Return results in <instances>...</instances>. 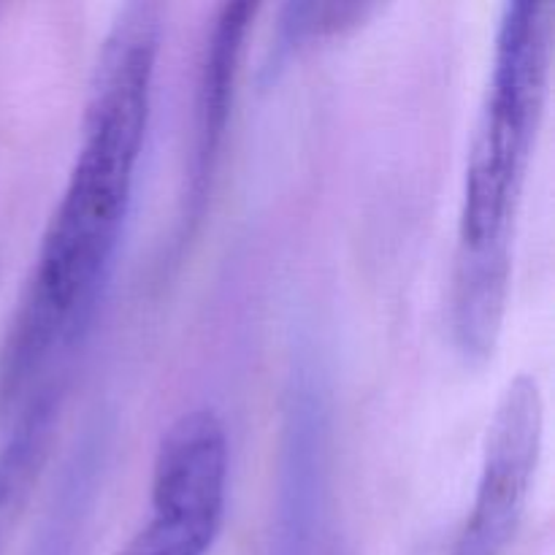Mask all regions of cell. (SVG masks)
<instances>
[{
    "instance_id": "cell-1",
    "label": "cell",
    "mask_w": 555,
    "mask_h": 555,
    "mask_svg": "<svg viewBox=\"0 0 555 555\" xmlns=\"http://www.w3.org/2000/svg\"><path fill=\"white\" fill-rule=\"evenodd\" d=\"M160 36V5L128 3L103 38L81 144L0 347V410L14 406L43 363L79 336L106 285L144 150Z\"/></svg>"
},
{
    "instance_id": "cell-2",
    "label": "cell",
    "mask_w": 555,
    "mask_h": 555,
    "mask_svg": "<svg viewBox=\"0 0 555 555\" xmlns=\"http://www.w3.org/2000/svg\"><path fill=\"white\" fill-rule=\"evenodd\" d=\"M553 49V3L504 5L491 79L466 157L450 298L455 347L475 366L493 358L504 328L515 222L545 119Z\"/></svg>"
},
{
    "instance_id": "cell-3",
    "label": "cell",
    "mask_w": 555,
    "mask_h": 555,
    "mask_svg": "<svg viewBox=\"0 0 555 555\" xmlns=\"http://www.w3.org/2000/svg\"><path fill=\"white\" fill-rule=\"evenodd\" d=\"M228 431L209 406L163 431L152 466V513L117 555H206L228 502Z\"/></svg>"
},
{
    "instance_id": "cell-4",
    "label": "cell",
    "mask_w": 555,
    "mask_h": 555,
    "mask_svg": "<svg viewBox=\"0 0 555 555\" xmlns=\"http://www.w3.org/2000/svg\"><path fill=\"white\" fill-rule=\"evenodd\" d=\"M545 439V399L531 374L509 379L482 444L475 504L450 555H507L524 524Z\"/></svg>"
},
{
    "instance_id": "cell-5",
    "label": "cell",
    "mask_w": 555,
    "mask_h": 555,
    "mask_svg": "<svg viewBox=\"0 0 555 555\" xmlns=\"http://www.w3.org/2000/svg\"><path fill=\"white\" fill-rule=\"evenodd\" d=\"M255 11L258 5L253 3L220 5L209 38L204 43L198 90H195V155L188 195L193 220H198L201 209H204L211 177H215L217 160H220L233 90H236L238 70H242L244 47H247V33L255 20Z\"/></svg>"
},
{
    "instance_id": "cell-6",
    "label": "cell",
    "mask_w": 555,
    "mask_h": 555,
    "mask_svg": "<svg viewBox=\"0 0 555 555\" xmlns=\"http://www.w3.org/2000/svg\"><path fill=\"white\" fill-rule=\"evenodd\" d=\"M57 434L54 393L33 396L0 448V555H9L16 529L33 502Z\"/></svg>"
},
{
    "instance_id": "cell-7",
    "label": "cell",
    "mask_w": 555,
    "mask_h": 555,
    "mask_svg": "<svg viewBox=\"0 0 555 555\" xmlns=\"http://www.w3.org/2000/svg\"><path fill=\"white\" fill-rule=\"evenodd\" d=\"M377 11L372 3H287L282 5L276 22L274 41H271L269 60L263 63L266 74H274L285 60L312 47L323 38L341 36Z\"/></svg>"
}]
</instances>
